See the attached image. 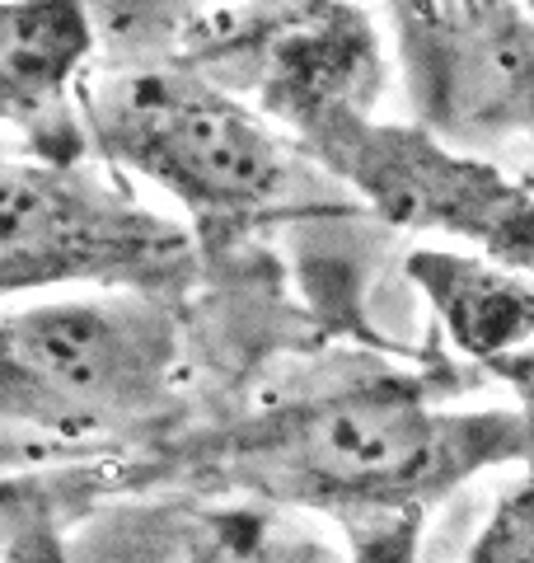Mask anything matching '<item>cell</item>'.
Segmentation results:
<instances>
[{
    "mask_svg": "<svg viewBox=\"0 0 534 563\" xmlns=\"http://www.w3.org/2000/svg\"><path fill=\"white\" fill-rule=\"evenodd\" d=\"M492 376H502L507 385H515V390H521V395L534 404V343L521 347V352H511L507 362H497Z\"/></svg>",
    "mask_w": 534,
    "mask_h": 563,
    "instance_id": "obj_11",
    "label": "cell"
},
{
    "mask_svg": "<svg viewBox=\"0 0 534 563\" xmlns=\"http://www.w3.org/2000/svg\"><path fill=\"white\" fill-rule=\"evenodd\" d=\"M530 5H534V0H530Z\"/></svg>",
    "mask_w": 534,
    "mask_h": 563,
    "instance_id": "obj_12",
    "label": "cell"
},
{
    "mask_svg": "<svg viewBox=\"0 0 534 563\" xmlns=\"http://www.w3.org/2000/svg\"><path fill=\"white\" fill-rule=\"evenodd\" d=\"M376 85H305L258 109L385 225L469 244L534 273V192L492 155L455 146L418 118H376Z\"/></svg>",
    "mask_w": 534,
    "mask_h": 563,
    "instance_id": "obj_3",
    "label": "cell"
},
{
    "mask_svg": "<svg viewBox=\"0 0 534 563\" xmlns=\"http://www.w3.org/2000/svg\"><path fill=\"white\" fill-rule=\"evenodd\" d=\"M99 29L89 0H0V122L47 161H85L80 90Z\"/></svg>",
    "mask_w": 534,
    "mask_h": 563,
    "instance_id": "obj_7",
    "label": "cell"
},
{
    "mask_svg": "<svg viewBox=\"0 0 534 563\" xmlns=\"http://www.w3.org/2000/svg\"><path fill=\"white\" fill-rule=\"evenodd\" d=\"M89 155L155 184L207 235L310 217L314 161L263 109L183 62H122L80 90Z\"/></svg>",
    "mask_w": 534,
    "mask_h": 563,
    "instance_id": "obj_2",
    "label": "cell"
},
{
    "mask_svg": "<svg viewBox=\"0 0 534 563\" xmlns=\"http://www.w3.org/2000/svg\"><path fill=\"white\" fill-rule=\"evenodd\" d=\"M530 446L534 413H459L422 380L366 366L244 418L207 451V470L254 503L324 512L366 550L403 554L436 503Z\"/></svg>",
    "mask_w": 534,
    "mask_h": 563,
    "instance_id": "obj_1",
    "label": "cell"
},
{
    "mask_svg": "<svg viewBox=\"0 0 534 563\" xmlns=\"http://www.w3.org/2000/svg\"><path fill=\"white\" fill-rule=\"evenodd\" d=\"M310 0H89L99 38L118 62H183L225 85H240L244 66L281 20Z\"/></svg>",
    "mask_w": 534,
    "mask_h": 563,
    "instance_id": "obj_8",
    "label": "cell"
},
{
    "mask_svg": "<svg viewBox=\"0 0 534 563\" xmlns=\"http://www.w3.org/2000/svg\"><path fill=\"white\" fill-rule=\"evenodd\" d=\"M183 339L155 287H99L0 310V437L80 442L151 422Z\"/></svg>",
    "mask_w": 534,
    "mask_h": 563,
    "instance_id": "obj_4",
    "label": "cell"
},
{
    "mask_svg": "<svg viewBox=\"0 0 534 563\" xmlns=\"http://www.w3.org/2000/svg\"><path fill=\"white\" fill-rule=\"evenodd\" d=\"M530 479L511 488V498L497 507L488 531L474 540V559H534V446L525 455Z\"/></svg>",
    "mask_w": 534,
    "mask_h": 563,
    "instance_id": "obj_10",
    "label": "cell"
},
{
    "mask_svg": "<svg viewBox=\"0 0 534 563\" xmlns=\"http://www.w3.org/2000/svg\"><path fill=\"white\" fill-rule=\"evenodd\" d=\"M408 282L426 296L459 357L488 372L534 343V273L525 268L445 244L408 254Z\"/></svg>",
    "mask_w": 534,
    "mask_h": 563,
    "instance_id": "obj_9",
    "label": "cell"
},
{
    "mask_svg": "<svg viewBox=\"0 0 534 563\" xmlns=\"http://www.w3.org/2000/svg\"><path fill=\"white\" fill-rule=\"evenodd\" d=\"M408 109L478 155L534 151L530 0H385Z\"/></svg>",
    "mask_w": 534,
    "mask_h": 563,
    "instance_id": "obj_6",
    "label": "cell"
},
{
    "mask_svg": "<svg viewBox=\"0 0 534 563\" xmlns=\"http://www.w3.org/2000/svg\"><path fill=\"white\" fill-rule=\"evenodd\" d=\"M192 235L132 202L80 161L0 151V301L62 282L165 287L183 277Z\"/></svg>",
    "mask_w": 534,
    "mask_h": 563,
    "instance_id": "obj_5",
    "label": "cell"
}]
</instances>
